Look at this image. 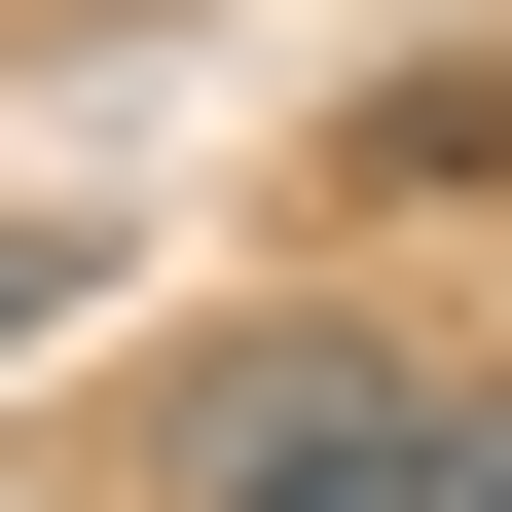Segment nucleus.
<instances>
[{
  "label": "nucleus",
  "instance_id": "obj_1",
  "mask_svg": "<svg viewBox=\"0 0 512 512\" xmlns=\"http://www.w3.org/2000/svg\"><path fill=\"white\" fill-rule=\"evenodd\" d=\"M183 512H512V366H366V330H256Z\"/></svg>",
  "mask_w": 512,
  "mask_h": 512
}]
</instances>
